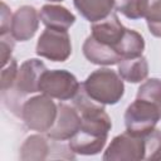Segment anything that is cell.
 <instances>
[{"label": "cell", "instance_id": "cell-1", "mask_svg": "<svg viewBox=\"0 0 161 161\" xmlns=\"http://www.w3.org/2000/svg\"><path fill=\"white\" fill-rule=\"evenodd\" d=\"M87 96L101 104H116L125 93L123 79L118 73L108 68L92 72L82 83Z\"/></svg>", "mask_w": 161, "mask_h": 161}, {"label": "cell", "instance_id": "cell-2", "mask_svg": "<svg viewBox=\"0 0 161 161\" xmlns=\"http://www.w3.org/2000/svg\"><path fill=\"white\" fill-rule=\"evenodd\" d=\"M58 106L47 94H39L26 99L21 107L20 116L28 128L36 132H48L57 118Z\"/></svg>", "mask_w": 161, "mask_h": 161}, {"label": "cell", "instance_id": "cell-3", "mask_svg": "<svg viewBox=\"0 0 161 161\" xmlns=\"http://www.w3.org/2000/svg\"><path fill=\"white\" fill-rule=\"evenodd\" d=\"M48 158H74V152L62 143V141L50 138L49 136L31 135L20 147V160L42 161Z\"/></svg>", "mask_w": 161, "mask_h": 161}, {"label": "cell", "instance_id": "cell-4", "mask_svg": "<svg viewBox=\"0 0 161 161\" xmlns=\"http://www.w3.org/2000/svg\"><path fill=\"white\" fill-rule=\"evenodd\" d=\"M161 119V113L158 108L141 98H136L125 112V125L126 131L133 136L143 137L150 133Z\"/></svg>", "mask_w": 161, "mask_h": 161}, {"label": "cell", "instance_id": "cell-5", "mask_svg": "<svg viewBox=\"0 0 161 161\" xmlns=\"http://www.w3.org/2000/svg\"><path fill=\"white\" fill-rule=\"evenodd\" d=\"M79 88L80 84L74 74L65 69H47L42 74L39 82V92L59 101L73 99Z\"/></svg>", "mask_w": 161, "mask_h": 161}, {"label": "cell", "instance_id": "cell-6", "mask_svg": "<svg viewBox=\"0 0 161 161\" xmlns=\"http://www.w3.org/2000/svg\"><path fill=\"white\" fill-rule=\"evenodd\" d=\"M36 54L53 62H64L72 54L70 36L67 30L47 28L38 39Z\"/></svg>", "mask_w": 161, "mask_h": 161}, {"label": "cell", "instance_id": "cell-7", "mask_svg": "<svg viewBox=\"0 0 161 161\" xmlns=\"http://www.w3.org/2000/svg\"><path fill=\"white\" fill-rule=\"evenodd\" d=\"M104 161H137L145 160V140L127 131L116 136L103 153Z\"/></svg>", "mask_w": 161, "mask_h": 161}, {"label": "cell", "instance_id": "cell-8", "mask_svg": "<svg viewBox=\"0 0 161 161\" xmlns=\"http://www.w3.org/2000/svg\"><path fill=\"white\" fill-rule=\"evenodd\" d=\"M82 118L74 107L64 103L58 104V114L53 127L47 132L50 138L58 141L70 140L80 128Z\"/></svg>", "mask_w": 161, "mask_h": 161}, {"label": "cell", "instance_id": "cell-9", "mask_svg": "<svg viewBox=\"0 0 161 161\" xmlns=\"http://www.w3.org/2000/svg\"><path fill=\"white\" fill-rule=\"evenodd\" d=\"M39 19V13L34 6H20L13 14L10 34L16 42H26L31 39L38 30Z\"/></svg>", "mask_w": 161, "mask_h": 161}, {"label": "cell", "instance_id": "cell-10", "mask_svg": "<svg viewBox=\"0 0 161 161\" xmlns=\"http://www.w3.org/2000/svg\"><path fill=\"white\" fill-rule=\"evenodd\" d=\"M45 70L47 67L42 60L35 58L25 60L18 70L16 80L14 84L15 91H18V93L20 94H30L39 92L40 77Z\"/></svg>", "mask_w": 161, "mask_h": 161}, {"label": "cell", "instance_id": "cell-11", "mask_svg": "<svg viewBox=\"0 0 161 161\" xmlns=\"http://www.w3.org/2000/svg\"><path fill=\"white\" fill-rule=\"evenodd\" d=\"M125 31L126 28L121 24L116 13H111L108 16L92 23L91 26V35L96 40L107 44L114 49L121 42Z\"/></svg>", "mask_w": 161, "mask_h": 161}, {"label": "cell", "instance_id": "cell-12", "mask_svg": "<svg viewBox=\"0 0 161 161\" xmlns=\"http://www.w3.org/2000/svg\"><path fill=\"white\" fill-rule=\"evenodd\" d=\"M84 57L93 64L98 65H113L122 60V57L116 52L114 48L96 40L89 35L82 47Z\"/></svg>", "mask_w": 161, "mask_h": 161}, {"label": "cell", "instance_id": "cell-13", "mask_svg": "<svg viewBox=\"0 0 161 161\" xmlns=\"http://www.w3.org/2000/svg\"><path fill=\"white\" fill-rule=\"evenodd\" d=\"M39 18L47 28L57 30H68L75 21V16L62 5H43Z\"/></svg>", "mask_w": 161, "mask_h": 161}, {"label": "cell", "instance_id": "cell-14", "mask_svg": "<svg viewBox=\"0 0 161 161\" xmlns=\"http://www.w3.org/2000/svg\"><path fill=\"white\" fill-rule=\"evenodd\" d=\"M78 13L91 23L98 21L112 13L114 0H73Z\"/></svg>", "mask_w": 161, "mask_h": 161}, {"label": "cell", "instance_id": "cell-15", "mask_svg": "<svg viewBox=\"0 0 161 161\" xmlns=\"http://www.w3.org/2000/svg\"><path fill=\"white\" fill-rule=\"evenodd\" d=\"M118 74L130 83H140L148 75V63L145 57L125 58L118 63Z\"/></svg>", "mask_w": 161, "mask_h": 161}, {"label": "cell", "instance_id": "cell-16", "mask_svg": "<svg viewBox=\"0 0 161 161\" xmlns=\"http://www.w3.org/2000/svg\"><path fill=\"white\" fill-rule=\"evenodd\" d=\"M143 49H145L143 36L138 31L127 29V28L121 42L116 47V52L122 57V59L141 57L143 53Z\"/></svg>", "mask_w": 161, "mask_h": 161}, {"label": "cell", "instance_id": "cell-17", "mask_svg": "<svg viewBox=\"0 0 161 161\" xmlns=\"http://www.w3.org/2000/svg\"><path fill=\"white\" fill-rule=\"evenodd\" d=\"M107 140L106 138H96L91 137L88 135H84L82 132H77L70 140H69V147L74 153L78 155H84V156H91V155H97L99 153Z\"/></svg>", "mask_w": 161, "mask_h": 161}, {"label": "cell", "instance_id": "cell-18", "mask_svg": "<svg viewBox=\"0 0 161 161\" xmlns=\"http://www.w3.org/2000/svg\"><path fill=\"white\" fill-rule=\"evenodd\" d=\"M140 10L150 33L161 38V0H140Z\"/></svg>", "mask_w": 161, "mask_h": 161}, {"label": "cell", "instance_id": "cell-19", "mask_svg": "<svg viewBox=\"0 0 161 161\" xmlns=\"http://www.w3.org/2000/svg\"><path fill=\"white\" fill-rule=\"evenodd\" d=\"M136 98L146 99L153 103L161 113V79L151 78L143 82L137 91Z\"/></svg>", "mask_w": 161, "mask_h": 161}, {"label": "cell", "instance_id": "cell-20", "mask_svg": "<svg viewBox=\"0 0 161 161\" xmlns=\"http://www.w3.org/2000/svg\"><path fill=\"white\" fill-rule=\"evenodd\" d=\"M145 140V160H161V131L153 128L143 136Z\"/></svg>", "mask_w": 161, "mask_h": 161}, {"label": "cell", "instance_id": "cell-21", "mask_svg": "<svg viewBox=\"0 0 161 161\" xmlns=\"http://www.w3.org/2000/svg\"><path fill=\"white\" fill-rule=\"evenodd\" d=\"M18 70H19L18 62L14 58H11L9 60V63L3 67L1 78H0V88H1L3 93L6 91H10L14 87L15 80H16V75H18Z\"/></svg>", "mask_w": 161, "mask_h": 161}, {"label": "cell", "instance_id": "cell-22", "mask_svg": "<svg viewBox=\"0 0 161 161\" xmlns=\"http://www.w3.org/2000/svg\"><path fill=\"white\" fill-rule=\"evenodd\" d=\"M114 9L132 20L142 18L140 10V0H114Z\"/></svg>", "mask_w": 161, "mask_h": 161}, {"label": "cell", "instance_id": "cell-23", "mask_svg": "<svg viewBox=\"0 0 161 161\" xmlns=\"http://www.w3.org/2000/svg\"><path fill=\"white\" fill-rule=\"evenodd\" d=\"M14 45H15V39L13 38L10 33L0 35V50H1V65L3 67L6 65L9 60L11 59Z\"/></svg>", "mask_w": 161, "mask_h": 161}, {"label": "cell", "instance_id": "cell-24", "mask_svg": "<svg viewBox=\"0 0 161 161\" xmlns=\"http://www.w3.org/2000/svg\"><path fill=\"white\" fill-rule=\"evenodd\" d=\"M13 15L5 3H1V24H0V35L9 34L11 29Z\"/></svg>", "mask_w": 161, "mask_h": 161}, {"label": "cell", "instance_id": "cell-25", "mask_svg": "<svg viewBox=\"0 0 161 161\" xmlns=\"http://www.w3.org/2000/svg\"><path fill=\"white\" fill-rule=\"evenodd\" d=\"M48 1H52V3H58V1H63V0H48Z\"/></svg>", "mask_w": 161, "mask_h": 161}]
</instances>
